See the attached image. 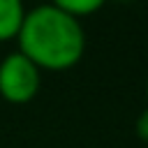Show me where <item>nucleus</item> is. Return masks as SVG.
Instances as JSON below:
<instances>
[{
  "instance_id": "nucleus-1",
  "label": "nucleus",
  "mask_w": 148,
  "mask_h": 148,
  "mask_svg": "<svg viewBox=\"0 0 148 148\" xmlns=\"http://www.w3.org/2000/svg\"><path fill=\"white\" fill-rule=\"evenodd\" d=\"M16 39L18 53L39 69L51 72L74 67L86 51V32L79 18L60 12L51 2L25 12Z\"/></svg>"
},
{
  "instance_id": "nucleus-2",
  "label": "nucleus",
  "mask_w": 148,
  "mask_h": 148,
  "mask_svg": "<svg viewBox=\"0 0 148 148\" xmlns=\"http://www.w3.org/2000/svg\"><path fill=\"white\" fill-rule=\"evenodd\" d=\"M42 69L23 53H9L0 62V95L12 104H28L42 86Z\"/></svg>"
},
{
  "instance_id": "nucleus-3",
  "label": "nucleus",
  "mask_w": 148,
  "mask_h": 148,
  "mask_svg": "<svg viewBox=\"0 0 148 148\" xmlns=\"http://www.w3.org/2000/svg\"><path fill=\"white\" fill-rule=\"evenodd\" d=\"M23 16V0H0V42H9L18 35Z\"/></svg>"
},
{
  "instance_id": "nucleus-4",
  "label": "nucleus",
  "mask_w": 148,
  "mask_h": 148,
  "mask_svg": "<svg viewBox=\"0 0 148 148\" xmlns=\"http://www.w3.org/2000/svg\"><path fill=\"white\" fill-rule=\"evenodd\" d=\"M109 0H51L53 7H58L60 12L79 18V16H88V14H95L99 12Z\"/></svg>"
},
{
  "instance_id": "nucleus-5",
  "label": "nucleus",
  "mask_w": 148,
  "mask_h": 148,
  "mask_svg": "<svg viewBox=\"0 0 148 148\" xmlns=\"http://www.w3.org/2000/svg\"><path fill=\"white\" fill-rule=\"evenodd\" d=\"M134 130H136V136H139L141 141H146V143H148V106H146V109L139 113Z\"/></svg>"
},
{
  "instance_id": "nucleus-6",
  "label": "nucleus",
  "mask_w": 148,
  "mask_h": 148,
  "mask_svg": "<svg viewBox=\"0 0 148 148\" xmlns=\"http://www.w3.org/2000/svg\"><path fill=\"white\" fill-rule=\"evenodd\" d=\"M146 97H148V79H146Z\"/></svg>"
}]
</instances>
